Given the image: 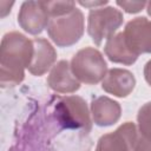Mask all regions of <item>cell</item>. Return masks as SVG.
I'll return each instance as SVG.
<instances>
[{
  "instance_id": "obj_17",
  "label": "cell",
  "mask_w": 151,
  "mask_h": 151,
  "mask_svg": "<svg viewBox=\"0 0 151 151\" xmlns=\"http://www.w3.org/2000/svg\"><path fill=\"white\" fill-rule=\"evenodd\" d=\"M132 151H151V140L139 134Z\"/></svg>"
},
{
  "instance_id": "obj_10",
  "label": "cell",
  "mask_w": 151,
  "mask_h": 151,
  "mask_svg": "<svg viewBox=\"0 0 151 151\" xmlns=\"http://www.w3.org/2000/svg\"><path fill=\"white\" fill-rule=\"evenodd\" d=\"M47 85L58 93H73L80 88V81L74 77L67 60H60L52 67Z\"/></svg>"
},
{
  "instance_id": "obj_11",
  "label": "cell",
  "mask_w": 151,
  "mask_h": 151,
  "mask_svg": "<svg viewBox=\"0 0 151 151\" xmlns=\"http://www.w3.org/2000/svg\"><path fill=\"white\" fill-rule=\"evenodd\" d=\"M33 46L34 52L28 71L33 76H42L54 66L53 64L57 60V52L52 44L44 38H34Z\"/></svg>"
},
{
  "instance_id": "obj_18",
  "label": "cell",
  "mask_w": 151,
  "mask_h": 151,
  "mask_svg": "<svg viewBox=\"0 0 151 151\" xmlns=\"http://www.w3.org/2000/svg\"><path fill=\"white\" fill-rule=\"evenodd\" d=\"M107 0H104V1H90V2H87V1H79L78 4L79 5H81V6H84V7H88V8H91L92 9V7H94V8H99V6H104V5H107Z\"/></svg>"
},
{
  "instance_id": "obj_3",
  "label": "cell",
  "mask_w": 151,
  "mask_h": 151,
  "mask_svg": "<svg viewBox=\"0 0 151 151\" xmlns=\"http://www.w3.org/2000/svg\"><path fill=\"white\" fill-rule=\"evenodd\" d=\"M85 29L84 14L79 8L71 13L52 18L47 26V33L51 40L59 47H68L80 40Z\"/></svg>"
},
{
  "instance_id": "obj_2",
  "label": "cell",
  "mask_w": 151,
  "mask_h": 151,
  "mask_svg": "<svg viewBox=\"0 0 151 151\" xmlns=\"http://www.w3.org/2000/svg\"><path fill=\"white\" fill-rule=\"evenodd\" d=\"M71 70L74 77L88 85L103 81L107 73V64L103 54L93 47L79 50L71 60Z\"/></svg>"
},
{
  "instance_id": "obj_16",
  "label": "cell",
  "mask_w": 151,
  "mask_h": 151,
  "mask_svg": "<svg viewBox=\"0 0 151 151\" xmlns=\"http://www.w3.org/2000/svg\"><path fill=\"white\" fill-rule=\"evenodd\" d=\"M116 5H118L120 8H123L126 13H138V12H140L146 5H147V2H145V1H125V0H123V1H120V0H118V1H116Z\"/></svg>"
},
{
  "instance_id": "obj_14",
  "label": "cell",
  "mask_w": 151,
  "mask_h": 151,
  "mask_svg": "<svg viewBox=\"0 0 151 151\" xmlns=\"http://www.w3.org/2000/svg\"><path fill=\"white\" fill-rule=\"evenodd\" d=\"M138 132L142 137L151 140V101L145 103L137 114Z\"/></svg>"
},
{
  "instance_id": "obj_8",
  "label": "cell",
  "mask_w": 151,
  "mask_h": 151,
  "mask_svg": "<svg viewBox=\"0 0 151 151\" xmlns=\"http://www.w3.org/2000/svg\"><path fill=\"white\" fill-rule=\"evenodd\" d=\"M123 33L136 54L151 53V20L145 17L134 18L126 24Z\"/></svg>"
},
{
  "instance_id": "obj_19",
  "label": "cell",
  "mask_w": 151,
  "mask_h": 151,
  "mask_svg": "<svg viewBox=\"0 0 151 151\" xmlns=\"http://www.w3.org/2000/svg\"><path fill=\"white\" fill-rule=\"evenodd\" d=\"M144 78L146 83L151 86V60H149L144 66Z\"/></svg>"
},
{
  "instance_id": "obj_5",
  "label": "cell",
  "mask_w": 151,
  "mask_h": 151,
  "mask_svg": "<svg viewBox=\"0 0 151 151\" xmlns=\"http://www.w3.org/2000/svg\"><path fill=\"white\" fill-rule=\"evenodd\" d=\"M57 116L65 127L91 130V118L86 101L78 96H68L60 99L57 106Z\"/></svg>"
},
{
  "instance_id": "obj_7",
  "label": "cell",
  "mask_w": 151,
  "mask_h": 151,
  "mask_svg": "<svg viewBox=\"0 0 151 151\" xmlns=\"http://www.w3.org/2000/svg\"><path fill=\"white\" fill-rule=\"evenodd\" d=\"M50 17L41 1H24L18 13V24L27 33L32 35L40 34L47 28Z\"/></svg>"
},
{
  "instance_id": "obj_15",
  "label": "cell",
  "mask_w": 151,
  "mask_h": 151,
  "mask_svg": "<svg viewBox=\"0 0 151 151\" xmlns=\"http://www.w3.org/2000/svg\"><path fill=\"white\" fill-rule=\"evenodd\" d=\"M50 19L71 13L76 7L74 1H41Z\"/></svg>"
},
{
  "instance_id": "obj_1",
  "label": "cell",
  "mask_w": 151,
  "mask_h": 151,
  "mask_svg": "<svg viewBox=\"0 0 151 151\" xmlns=\"http://www.w3.org/2000/svg\"><path fill=\"white\" fill-rule=\"evenodd\" d=\"M33 40L19 32L6 33L0 44V84L2 87L19 85L33 58Z\"/></svg>"
},
{
  "instance_id": "obj_9",
  "label": "cell",
  "mask_w": 151,
  "mask_h": 151,
  "mask_svg": "<svg viewBox=\"0 0 151 151\" xmlns=\"http://www.w3.org/2000/svg\"><path fill=\"white\" fill-rule=\"evenodd\" d=\"M136 86V78L129 70L111 68L101 81V88L118 98L127 97Z\"/></svg>"
},
{
  "instance_id": "obj_6",
  "label": "cell",
  "mask_w": 151,
  "mask_h": 151,
  "mask_svg": "<svg viewBox=\"0 0 151 151\" xmlns=\"http://www.w3.org/2000/svg\"><path fill=\"white\" fill-rule=\"evenodd\" d=\"M139 132L132 122L122 124L117 130L103 134L96 146V151H132Z\"/></svg>"
},
{
  "instance_id": "obj_20",
  "label": "cell",
  "mask_w": 151,
  "mask_h": 151,
  "mask_svg": "<svg viewBox=\"0 0 151 151\" xmlns=\"http://www.w3.org/2000/svg\"><path fill=\"white\" fill-rule=\"evenodd\" d=\"M146 11H147V14L151 17V1L147 2V5H146Z\"/></svg>"
},
{
  "instance_id": "obj_12",
  "label": "cell",
  "mask_w": 151,
  "mask_h": 151,
  "mask_svg": "<svg viewBox=\"0 0 151 151\" xmlns=\"http://www.w3.org/2000/svg\"><path fill=\"white\" fill-rule=\"evenodd\" d=\"M91 113L93 123L98 126H110L116 124L122 114V107L118 101L101 96L92 100Z\"/></svg>"
},
{
  "instance_id": "obj_13",
  "label": "cell",
  "mask_w": 151,
  "mask_h": 151,
  "mask_svg": "<svg viewBox=\"0 0 151 151\" xmlns=\"http://www.w3.org/2000/svg\"><path fill=\"white\" fill-rule=\"evenodd\" d=\"M104 52L109 60L116 64H123L129 66L136 63V60L138 59V54H136L130 48L123 32H118L106 40Z\"/></svg>"
},
{
  "instance_id": "obj_4",
  "label": "cell",
  "mask_w": 151,
  "mask_h": 151,
  "mask_svg": "<svg viewBox=\"0 0 151 151\" xmlns=\"http://www.w3.org/2000/svg\"><path fill=\"white\" fill-rule=\"evenodd\" d=\"M124 17L120 9L116 7L92 8L87 17V33L96 46H100L103 40L114 35L123 25Z\"/></svg>"
}]
</instances>
